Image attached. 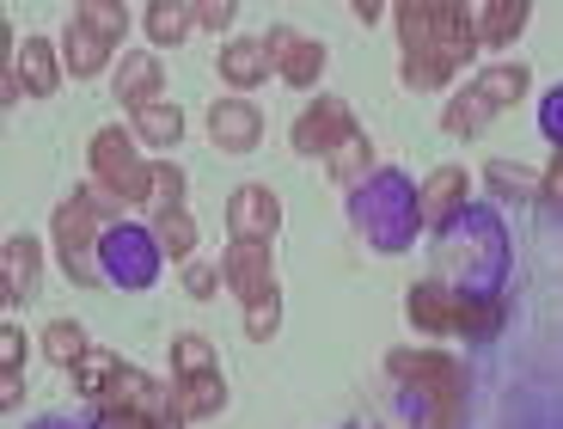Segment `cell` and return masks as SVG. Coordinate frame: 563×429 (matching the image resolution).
<instances>
[{"label": "cell", "instance_id": "obj_32", "mask_svg": "<svg viewBox=\"0 0 563 429\" xmlns=\"http://www.w3.org/2000/svg\"><path fill=\"white\" fill-rule=\"evenodd\" d=\"M484 178H490L503 197H539V172H527V166H508V160H490L484 166Z\"/></svg>", "mask_w": 563, "mask_h": 429}, {"label": "cell", "instance_id": "obj_3", "mask_svg": "<svg viewBox=\"0 0 563 429\" xmlns=\"http://www.w3.org/2000/svg\"><path fill=\"white\" fill-rule=\"evenodd\" d=\"M386 369H393L422 405H453V411H465V369L453 356H435V350H417V356H410V350H398Z\"/></svg>", "mask_w": 563, "mask_h": 429}, {"label": "cell", "instance_id": "obj_6", "mask_svg": "<svg viewBox=\"0 0 563 429\" xmlns=\"http://www.w3.org/2000/svg\"><path fill=\"white\" fill-rule=\"evenodd\" d=\"M221 276L245 307H252V300H276V257H269V240H227Z\"/></svg>", "mask_w": 563, "mask_h": 429}, {"label": "cell", "instance_id": "obj_38", "mask_svg": "<svg viewBox=\"0 0 563 429\" xmlns=\"http://www.w3.org/2000/svg\"><path fill=\"white\" fill-rule=\"evenodd\" d=\"M0 362H7V374H19V362H25V338L13 326H0Z\"/></svg>", "mask_w": 563, "mask_h": 429}, {"label": "cell", "instance_id": "obj_13", "mask_svg": "<svg viewBox=\"0 0 563 429\" xmlns=\"http://www.w3.org/2000/svg\"><path fill=\"white\" fill-rule=\"evenodd\" d=\"M0 271H7V307L31 300V295H37V276H43V252H37V240L13 233V240L0 245Z\"/></svg>", "mask_w": 563, "mask_h": 429}, {"label": "cell", "instance_id": "obj_34", "mask_svg": "<svg viewBox=\"0 0 563 429\" xmlns=\"http://www.w3.org/2000/svg\"><path fill=\"white\" fill-rule=\"evenodd\" d=\"M99 429H178V424H159L147 411H123V405H99Z\"/></svg>", "mask_w": 563, "mask_h": 429}, {"label": "cell", "instance_id": "obj_36", "mask_svg": "<svg viewBox=\"0 0 563 429\" xmlns=\"http://www.w3.org/2000/svg\"><path fill=\"white\" fill-rule=\"evenodd\" d=\"M184 288L197 300H214V288H227V276H221V264H190V271H184Z\"/></svg>", "mask_w": 563, "mask_h": 429}, {"label": "cell", "instance_id": "obj_9", "mask_svg": "<svg viewBox=\"0 0 563 429\" xmlns=\"http://www.w3.org/2000/svg\"><path fill=\"white\" fill-rule=\"evenodd\" d=\"M227 228H233V240H269V233L282 228L276 190L269 185H240L233 202H227Z\"/></svg>", "mask_w": 563, "mask_h": 429}, {"label": "cell", "instance_id": "obj_8", "mask_svg": "<svg viewBox=\"0 0 563 429\" xmlns=\"http://www.w3.org/2000/svg\"><path fill=\"white\" fill-rule=\"evenodd\" d=\"M159 257H166V252H159L154 240H141L135 228H111V233H104V245H99V264H104L111 276H123L129 288H147V283H154V264H159Z\"/></svg>", "mask_w": 563, "mask_h": 429}, {"label": "cell", "instance_id": "obj_16", "mask_svg": "<svg viewBox=\"0 0 563 429\" xmlns=\"http://www.w3.org/2000/svg\"><path fill=\"white\" fill-rule=\"evenodd\" d=\"M13 74H19V86H25L31 99H49L56 80H62V56L49 50V37H25V50L13 56Z\"/></svg>", "mask_w": 563, "mask_h": 429}, {"label": "cell", "instance_id": "obj_28", "mask_svg": "<svg viewBox=\"0 0 563 429\" xmlns=\"http://www.w3.org/2000/svg\"><path fill=\"white\" fill-rule=\"evenodd\" d=\"M490 117H496V111L478 99V92H472V86H465L460 99L448 105V117H441V129H448V135H478V129L490 123Z\"/></svg>", "mask_w": 563, "mask_h": 429}, {"label": "cell", "instance_id": "obj_31", "mask_svg": "<svg viewBox=\"0 0 563 429\" xmlns=\"http://www.w3.org/2000/svg\"><path fill=\"white\" fill-rule=\"evenodd\" d=\"M74 25H86L92 37L117 43V37H123V7H111V0H86L80 13H74Z\"/></svg>", "mask_w": 563, "mask_h": 429}, {"label": "cell", "instance_id": "obj_27", "mask_svg": "<svg viewBox=\"0 0 563 429\" xmlns=\"http://www.w3.org/2000/svg\"><path fill=\"white\" fill-rule=\"evenodd\" d=\"M221 362H214V350H209V338H172V381H184V374H214Z\"/></svg>", "mask_w": 563, "mask_h": 429}, {"label": "cell", "instance_id": "obj_33", "mask_svg": "<svg viewBox=\"0 0 563 429\" xmlns=\"http://www.w3.org/2000/svg\"><path fill=\"white\" fill-rule=\"evenodd\" d=\"M74 197H80V202H86V209L99 215L104 228H111V221H117V228H123V209H129V202H123V197H117V190H111V185H104V178H92V185H80V190H74Z\"/></svg>", "mask_w": 563, "mask_h": 429}, {"label": "cell", "instance_id": "obj_17", "mask_svg": "<svg viewBox=\"0 0 563 429\" xmlns=\"http://www.w3.org/2000/svg\"><path fill=\"white\" fill-rule=\"evenodd\" d=\"M221 80L227 86H264V74H269V50H264V37H233L221 50Z\"/></svg>", "mask_w": 563, "mask_h": 429}, {"label": "cell", "instance_id": "obj_25", "mask_svg": "<svg viewBox=\"0 0 563 429\" xmlns=\"http://www.w3.org/2000/svg\"><path fill=\"white\" fill-rule=\"evenodd\" d=\"M117 374H123V356H111V350H86V356L74 362V386H80L86 399H104Z\"/></svg>", "mask_w": 563, "mask_h": 429}, {"label": "cell", "instance_id": "obj_29", "mask_svg": "<svg viewBox=\"0 0 563 429\" xmlns=\"http://www.w3.org/2000/svg\"><path fill=\"white\" fill-rule=\"evenodd\" d=\"M147 209H184V172L172 166V160H159V166H147Z\"/></svg>", "mask_w": 563, "mask_h": 429}, {"label": "cell", "instance_id": "obj_41", "mask_svg": "<svg viewBox=\"0 0 563 429\" xmlns=\"http://www.w3.org/2000/svg\"><path fill=\"white\" fill-rule=\"evenodd\" d=\"M19 393H25V369L7 374V386H0V405H19Z\"/></svg>", "mask_w": 563, "mask_h": 429}, {"label": "cell", "instance_id": "obj_40", "mask_svg": "<svg viewBox=\"0 0 563 429\" xmlns=\"http://www.w3.org/2000/svg\"><path fill=\"white\" fill-rule=\"evenodd\" d=\"M545 135L558 142V154H563V92H551V99H545Z\"/></svg>", "mask_w": 563, "mask_h": 429}, {"label": "cell", "instance_id": "obj_23", "mask_svg": "<svg viewBox=\"0 0 563 429\" xmlns=\"http://www.w3.org/2000/svg\"><path fill=\"white\" fill-rule=\"evenodd\" d=\"M129 135L147 142V147H178L184 111H178V105H147V111H135V129H129Z\"/></svg>", "mask_w": 563, "mask_h": 429}, {"label": "cell", "instance_id": "obj_39", "mask_svg": "<svg viewBox=\"0 0 563 429\" xmlns=\"http://www.w3.org/2000/svg\"><path fill=\"white\" fill-rule=\"evenodd\" d=\"M539 197H551V202H558V209H563V154L551 160L545 172H539Z\"/></svg>", "mask_w": 563, "mask_h": 429}, {"label": "cell", "instance_id": "obj_1", "mask_svg": "<svg viewBox=\"0 0 563 429\" xmlns=\"http://www.w3.org/2000/svg\"><path fill=\"white\" fill-rule=\"evenodd\" d=\"M393 19L405 56H417V50H448L460 62L478 56V19L453 0H405V7H393Z\"/></svg>", "mask_w": 563, "mask_h": 429}, {"label": "cell", "instance_id": "obj_2", "mask_svg": "<svg viewBox=\"0 0 563 429\" xmlns=\"http://www.w3.org/2000/svg\"><path fill=\"white\" fill-rule=\"evenodd\" d=\"M99 228H104V221L86 209L80 197L56 209V257H62V271H68L80 288H99V276H104V264H99L104 233H99Z\"/></svg>", "mask_w": 563, "mask_h": 429}, {"label": "cell", "instance_id": "obj_35", "mask_svg": "<svg viewBox=\"0 0 563 429\" xmlns=\"http://www.w3.org/2000/svg\"><path fill=\"white\" fill-rule=\"evenodd\" d=\"M276 326H282V307L276 300H252V307H245V338H276Z\"/></svg>", "mask_w": 563, "mask_h": 429}, {"label": "cell", "instance_id": "obj_37", "mask_svg": "<svg viewBox=\"0 0 563 429\" xmlns=\"http://www.w3.org/2000/svg\"><path fill=\"white\" fill-rule=\"evenodd\" d=\"M233 13H240L233 0H202V7H197V25H209V31H227V25H233Z\"/></svg>", "mask_w": 563, "mask_h": 429}, {"label": "cell", "instance_id": "obj_18", "mask_svg": "<svg viewBox=\"0 0 563 429\" xmlns=\"http://www.w3.org/2000/svg\"><path fill=\"white\" fill-rule=\"evenodd\" d=\"M104 62H111V43L92 37L86 25H68L62 31V68L74 74V80H92V74H104Z\"/></svg>", "mask_w": 563, "mask_h": 429}, {"label": "cell", "instance_id": "obj_21", "mask_svg": "<svg viewBox=\"0 0 563 429\" xmlns=\"http://www.w3.org/2000/svg\"><path fill=\"white\" fill-rule=\"evenodd\" d=\"M147 233H154V245L172 257V264H184V257L197 252V221H190L184 209H159V215H154V228H147Z\"/></svg>", "mask_w": 563, "mask_h": 429}, {"label": "cell", "instance_id": "obj_11", "mask_svg": "<svg viewBox=\"0 0 563 429\" xmlns=\"http://www.w3.org/2000/svg\"><path fill=\"white\" fill-rule=\"evenodd\" d=\"M460 300L465 295H453L448 283H417L405 295V314H410V326H417V331H453V326H460Z\"/></svg>", "mask_w": 563, "mask_h": 429}, {"label": "cell", "instance_id": "obj_5", "mask_svg": "<svg viewBox=\"0 0 563 429\" xmlns=\"http://www.w3.org/2000/svg\"><path fill=\"white\" fill-rule=\"evenodd\" d=\"M355 135H362V123H355V111L343 99H319L307 105V111L295 117V154H338V147H350Z\"/></svg>", "mask_w": 563, "mask_h": 429}, {"label": "cell", "instance_id": "obj_19", "mask_svg": "<svg viewBox=\"0 0 563 429\" xmlns=\"http://www.w3.org/2000/svg\"><path fill=\"white\" fill-rule=\"evenodd\" d=\"M460 68H465V62L448 56V50H417V56L398 62V80H405L410 92H435V86H448Z\"/></svg>", "mask_w": 563, "mask_h": 429}, {"label": "cell", "instance_id": "obj_30", "mask_svg": "<svg viewBox=\"0 0 563 429\" xmlns=\"http://www.w3.org/2000/svg\"><path fill=\"white\" fill-rule=\"evenodd\" d=\"M367 172H374V147H367V135H355L350 147L331 154V178H338V185H362Z\"/></svg>", "mask_w": 563, "mask_h": 429}, {"label": "cell", "instance_id": "obj_24", "mask_svg": "<svg viewBox=\"0 0 563 429\" xmlns=\"http://www.w3.org/2000/svg\"><path fill=\"white\" fill-rule=\"evenodd\" d=\"M527 13H533L527 0H490V7H478V13H472L478 19V43H508L527 25Z\"/></svg>", "mask_w": 563, "mask_h": 429}, {"label": "cell", "instance_id": "obj_15", "mask_svg": "<svg viewBox=\"0 0 563 429\" xmlns=\"http://www.w3.org/2000/svg\"><path fill=\"white\" fill-rule=\"evenodd\" d=\"M465 185H472V178H465L460 166L429 172V185H422V197H417V221H422V228H441V221L465 202Z\"/></svg>", "mask_w": 563, "mask_h": 429}, {"label": "cell", "instance_id": "obj_14", "mask_svg": "<svg viewBox=\"0 0 563 429\" xmlns=\"http://www.w3.org/2000/svg\"><path fill=\"white\" fill-rule=\"evenodd\" d=\"M159 56H123L117 62V105H129V111H147V105H159Z\"/></svg>", "mask_w": 563, "mask_h": 429}, {"label": "cell", "instance_id": "obj_20", "mask_svg": "<svg viewBox=\"0 0 563 429\" xmlns=\"http://www.w3.org/2000/svg\"><path fill=\"white\" fill-rule=\"evenodd\" d=\"M527 86H533V74H527L521 62H503V68H484L472 92H478V99L490 105V111H503V105H515V99H521Z\"/></svg>", "mask_w": 563, "mask_h": 429}, {"label": "cell", "instance_id": "obj_7", "mask_svg": "<svg viewBox=\"0 0 563 429\" xmlns=\"http://www.w3.org/2000/svg\"><path fill=\"white\" fill-rule=\"evenodd\" d=\"M264 50H269V68H276L288 86H312L324 74V43L319 37H300L295 25H276L264 37Z\"/></svg>", "mask_w": 563, "mask_h": 429}, {"label": "cell", "instance_id": "obj_4", "mask_svg": "<svg viewBox=\"0 0 563 429\" xmlns=\"http://www.w3.org/2000/svg\"><path fill=\"white\" fill-rule=\"evenodd\" d=\"M92 178H104L123 202H141V209H147V166L135 160V135L99 129V135H92Z\"/></svg>", "mask_w": 563, "mask_h": 429}, {"label": "cell", "instance_id": "obj_26", "mask_svg": "<svg viewBox=\"0 0 563 429\" xmlns=\"http://www.w3.org/2000/svg\"><path fill=\"white\" fill-rule=\"evenodd\" d=\"M86 350H92V343H86V326H74V319H56V326L43 331V356L56 362V369H74Z\"/></svg>", "mask_w": 563, "mask_h": 429}, {"label": "cell", "instance_id": "obj_12", "mask_svg": "<svg viewBox=\"0 0 563 429\" xmlns=\"http://www.w3.org/2000/svg\"><path fill=\"white\" fill-rule=\"evenodd\" d=\"M221 405H227V381H221V369H214V374H184V381H172V417H178V424L214 417Z\"/></svg>", "mask_w": 563, "mask_h": 429}, {"label": "cell", "instance_id": "obj_10", "mask_svg": "<svg viewBox=\"0 0 563 429\" xmlns=\"http://www.w3.org/2000/svg\"><path fill=\"white\" fill-rule=\"evenodd\" d=\"M209 129H214V147H221V154H252L257 135H264V117L245 99H221L209 111Z\"/></svg>", "mask_w": 563, "mask_h": 429}, {"label": "cell", "instance_id": "obj_22", "mask_svg": "<svg viewBox=\"0 0 563 429\" xmlns=\"http://www.w3.org/2000/svg\"><path fill=\"white\" fill-rule=\"evenodd\" d=\"M147 37L159 43V50H172V43H184L190 37V25H197V7H178V0H154V7H147Z\"/></svg>", "mask_w": 563, "mask_h": 429}]
</instances>
